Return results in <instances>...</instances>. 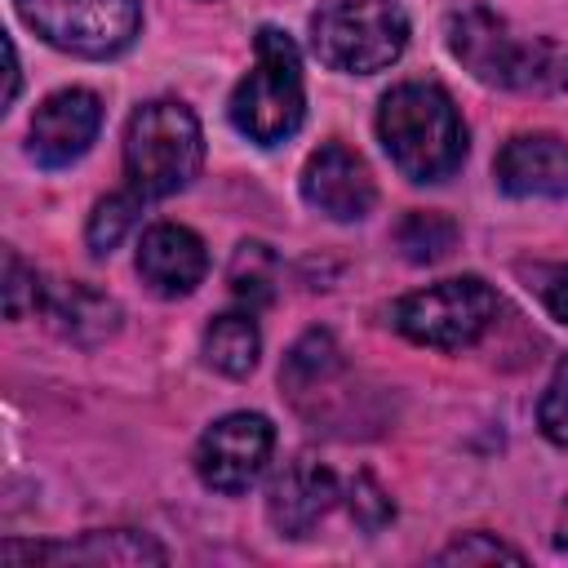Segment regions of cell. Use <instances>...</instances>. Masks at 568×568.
Listing matches in <instances>:
<instances>
[{"label":"cell","instance_id":"obj_1","mask_svg":"<svg viewBox=\"0 0 568 568\" xmlns=\"http://www.w3.org/2000/svg\"><path fill=\"white\" fill-rule=\"evenodd\" d=\"M377 138L408 182H444L466 160V124L430 80L395 84L377 106Z\"/></svg>","mask_w":568,"mask_h":568},{"label":"cell","instance_id":"obj_2","mask_svg":"<svg viewBox=\"0 0 568 568\" xmlns=\"http://www.w3.org/2000/svg\"><path fill=\"white\" fill-rule=\"evenodd\" d=\"M204 160V133L191 106L155 98L129 115L124 129V178L142 200H164L191 186Z\"/></svg>","mask_w":568,"mask_h":568},{"label":"cell","instance_id":"obj_3","mask_svg":"<svg viewBox=\"0 0 568 568\" xmlns=\"http://www.w3.org/2000/svg\"><path fill=\"white\" fill-rule=\"evenodd\" d=\"M226 111H231V124L257 146H275L302 129V115H306L302 53L280 27L257 31L253 71L235 84Z\"/></svg>","mask_w":568,"mask_h":568},{"label":"cell","instance_id":"obj_4","mask_svg":"<svg viewBox=\"0 0 568 568\" xmlns=\"http://www.w3.org/2000/svg\"><path fill=\"white\" fill-rule=\"evenodd\" d=\"M408 44L399 0H328L311 18V49L324 67L368 75L390 67Z\"/></svg>","mask_w":568,"mask_h":568},{"label":"cell","instance_id":"obj_5","mask_svg":"<svg viewBox=\"0 0 568 568\" xmlns=\"http://www.w3.org/2000/svg\"><path fill=\"white\" fill-rule=\"evenodd\" d=\"M448 49L475 80L497 89H550L559 80L555 44L515 36L488 9H466L448 18Z\"/></svg>","mask_w":568,"mask_h":568},{"label":"cell","instance_id":"obj_6","mask_svg":"<svg viewBox=\"0 0 568 568\" xmlns=\"http://www.w3.org/2000/svg\"><path fill=\"white\" fill-rule=\"evenodd\" d=\"M390 315L408 342L435 351H462L475 346L497 320V293L479 275H453L399 297Z\"/></svg>","mask_w":568,"mask_h":568},{"label":"cell","instance_id":"obj_7","mask_svg":"<svg viewBox=\"0 0 568 568\" xmlns=\"http://www.w3.org/2000/svg\"><path fill=\"white\" fill-rule=\"evenodd\" d=\"M18 18L53 49L75 58H115L142 27L138 0H13Z\"/></svg>","mask_w":568,"mask_h":568},{"label":"cell","instance_id":"obj_8","mask_svg":"<svg viewBox=\"0 0 568 568\" xmlns=\"http://www.w3.org/2000/svg\"><path fill=\"white\" fill-rule=\"evenodd\" d=\"M275 448V426L262 413H226L200 435L195 470L213 493H244L266 470Z\"/></svg>","mask_w":568,"mask_h":568},{"label":"cell","instance_id":"obj_9","mask_svg":"<svg viewBox=\"0 0 568 568\" xmlns=\"http://www.w3.org/2000/svg\"><path fill=\"white\" fill-rule=\"evenodd\" d=\"M98 129H102L98 93H89V89H58V93H49L36 106L31 133H27V151L44 169H67L71 160H80L89 151Z\"/></svg>","mask_w":568,"mask_h":568},{"label":"cell","instance_id":"obj_10","mask_svg":"<svg viewBox=\"0 0 568 568\" xmlns=\"http://www.w3.org/2000/svg\"><path fill=\"white\" fill-rule=\"evenodd\" d=\"M302 200L333 222H359L373 209L377 186H373L368 164L351 146L324 142L320 151H311L302 169Z\"/></svg>","mask_w":568,"mask_h":568},{"label":"cell","instance_id":"obj_11","mask_svg":"<svg viewBox=\"0 0 568 568\" xmlns=\"http://www.w3.org/2000/svg\"><path fill=\"white\" fill-rule=\"evenodd\" d=\"M497 186L515 200L568 195V142L555 133H519L497 151Z\"/></svg>","mask_w":568,"mask_h":568},{"label":"cell","instance_id":"obj_12","mask_svg":"<svg viewBox=\"0 0 568 568\" xmlns=\"http://www.w3.org/2000/svg\"><path fill=\"white\" fill-rule=\"evenodd\" d=\"M209 271L204 240L191 226L178 222H155L142 244H138V275L160 293V297H186Z\"/></svg>","mask_w":568,"mask_h":568},{"label":"cell","instance_id":"obj_13","mask_svg":"<svg viewBox=\"0 0 568 568\" xmlns=\"http://www.w3.org/2000/svg\"><path fill=\"white\" fill-rule=\"evenodd\" d=\"M333 501H337V475L315 457H293L266 493V515L284 537H302L333 510Z\"/></svg>","mask_w":568,"mask_h":568},{"label":"cell","instance_id":"obj_14","mask_svg":"<svg viewBox=\"0 0 568 568\" xmlns=\"http://www.w3.org/2000/svg\"><path fill=\"white\" fill-rule=\"evenodd\" d=\"M44 315H49L53 333L75 346H98L120 328V302L89 284H75V280L44 297Z\"/></svg>","mask_w":568,"mask_h":568},{"label":"cell","instance_id":"obj_15","mask_svg":"<svg viewBox=\"0 0 568 568\" xmlns=\"http://www.w3.org/2000/svg\"><path fill=\"white\" fill-rule=\"evenodd\" d=\"M4 559L13 564V559H75V564H164L169 555L151 541V537H142V532H129V528H120V532H89L84 541H75V546H18V541H9L4 546Z\"/></svg>","mask_w":568,"mask_h":568},{"label":"cell","instance_id":"obj_16","mask_svg":"<svg viewBox=\"0 0 568 568\" xmlns=\"http://www.w3.org/2000/svg\"><path fill=\"white\" fill-rule=\"evenodd\" d=\"M262 351V333L248 311H226L204 328V359L226 377H248Z\"/></svg>","mask_w":568,"mask_h":568},{"label":"cell","instance_id":"obj_17","mask_svg":"<svg viewBox=\"0 0 568 568\" xmlns=\"http://www.w3.org/2000/svg\"><path fill=\"white\" fill-rule=\"evenodd\" d=\"M337 373H342V346L333 342V333L311 328V333H302V337L293 342V351L284 355L280 382H284V390L306 395V390H315V386H328Z\"/></svg>","mask_w":568,"mask_h":568},{"label":"cell","instance_id":"obj_18","mask_svg":"<svg viewBox=\"0 0 568 568\" xmlns=\"http://www.w3.org/2000/svg\"><path fill=\"white\" fill-rule=\"evenodd\" d=\"M395 244L408 262L426 266V262H439L453 253L457 244V222L448 213H435V209H413L399 226H395Z\"/></svg>","mask_w":568,"mask_h":568},{"label":"cell","instance_id":"obj_19","mask_svg":"<svg viewBox=\"0 0 568 568\" xmlns=\"http://www.w3.org/2000/svg\"><path fill=\"white\" fill-rule=\"evenodd\" d=\"M275 275H280V262L266 244L257 240H244L235 253H231V266H226V284L231 293L244 302V306H266L275 297Z\"/></svg>","mask_w":568,"mask_h":568},{"label":"cell","instance_id":"obj_20","mask_svg":"<svg viewBox=\"0 0 568 568\" xmlns=\"http://www.w3.org/2000/svg\"><path fill=\"white\" fill-rule=\"evenodd\" d=\"M138 213H142V195H138V191H124V195H106V200H98V209L89 213V226H84L89 248H93L98 257H106V253H111V248L133 231Z\"/></svg>","mask_w":568,"mask_h":568},{"label":"cell","instance_id":"obj_21","mask_svg":"<svg viewBox=\"0 0 568 568\" xmlns=\"http://www.w3.org/2000/svg\"><path fill=\"white\" fill-rule=\"evenodd\" d=\"M346 506H351V519H355L364 532H382V528L395 519V501L386 497V488H382L373 475H355V479H351Z\"/></svg>","mask_w":568,"mask_h":568},{"label":"cell","instance_id":"obj_22","mask_svg":"<svg viewBox=\"0 0 568 568\" xmlns=\"http://www.w3.org/2000/svg\"><path fill=\"white\" fill-rule=\"evenodd\" d=\"M36 306H44V293H40L36 271L13 248H4V315L9 320H22Z\"/></svg>","mask_w":568,"mask_h":568},{"label":"cell","instance_id":"obj_23","mask_svg":"<svg viewBox=\"0 0 568 568\" xmlns=\"http://www.w3.org/2000/svg\"><path fill=\"white\" fill-rule=\"evenodd\" d=\"M537 426L550 444L568 448V359L555 368V377H550V386L537 404Z\"/></svg>","mask_w":568,"mask_h":568},{"label":"cell","instance_id":"obj_24","mask_svg":"<svg viewBox=\"0 0 568 568\" xmlns=\"http://www.w3.org/2000/svg\"><path fill=\"white\" fill-rule=\"evenodd\" d=\"M435 559H439V564H493V559L519 564L524 550H515V546H506V541H497V537H488V532H466V537H457L453 546H444Z\"/></svg>","mask_w":568,"mask_h":568},{"label":"cell","instance_id":"obj_25","mask_svg":"<svg viewBox=\"0 0 568 568\" xmlns=\"http://www.w3.org/2000/svg\"><path fill=\"white\" fill-rule=\"evenodd\" d=\"M537 293H541V306H546L559 324H568V266L546 271L541 284H537Z\"/></svg>","mask_w":568,"mask_h":568},{"label":"cell","instance_id":"obj_26","mask_svg":"<svg viewBox=\"0 0 568 568\" xmlns=\"http://www.w3.org/2000/svg\"><path fill=\"white\" fill-rule=\"evenodd\" d=\"M559 546H568V506H564V519H559Z\"/></svg>","mask_w":568,"mask_h":568}]
</instances>
